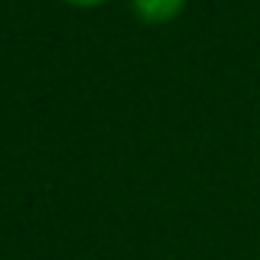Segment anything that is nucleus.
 Listing matches in <instances>:
<instances>
[{
    "mask_svg": "<svg viewBox=\"0 0 260 260\" xmlns=\"http://www.w3.org/2000/svg\"><path fill=\"white\" fill-rule=\"evenodd\" d=\"M187 7V0H132V10L147 25H166L175 22Z\"/></svg>",
    "mask_w": 260,
    "mask_h": 260,
    "instance_id": "f257e3e1",
    "label": "nucleus"
},
{
    "mask_svg": "<svg viewBox=\"0 0 260 260\" xmlns=\"http://www.w3.org/2000/svg\"><path fill=\"white\" fill-rule=\"evenodd\" d=\"M71 7H98V4H104V0H68Z\"/></svg>",
    "mask_w": 260,
    "mask_h": 260,
    "instance_id": "f03ea898",
    "label": "nucleus"
},
{
    "mask_svg": "<svg viewBox=\"0 0 260 260\" xmlns=\"http://www.w3.org/2000/svg\"><path fill=\"white\" fill-rule=\"evenodd\" d=\"M254 260H260V254H257V257H254Z\"/></svg>",
    "mask_w": 260,
    "mask_h": 260,
    "instance_id": "7ed1b4c3",
    "label": "nucleus"
}]
</instances>
